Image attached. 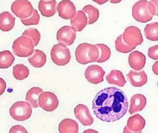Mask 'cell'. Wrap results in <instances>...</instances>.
<instances>
[{
  "label": "cell",
  "mask_w": 158,
  "mask_h": 133,
  "mask_svg": "<svg viewBox=\"0 0 158 133\" xmlns=\"http://www.w3.org/2000/svg\"><path fill=\"white\" fill-rule=\"evenodd\" d=\"M15 60L14 56L10 51H2L0 53V68H9L12 65Z\"/></svg>",
  "instance_id": "obj_26"
},
{
  "label": "cell",
  "mask_w": 158,
  "mask_h": 133,
  "mask_svg": "<svg viewBox=\"0 0 158 133\" xmlns=\"http://www.w3.org/2000/svg\"><path fill=\"white\" fill-rule=\"evenodd\" d=\"M57 8L59 16L64 19H71L76 14L75 6L70 0H63L60 2Z\"/></svg>",
  "instance_id": "obj_13"
},
{
  "label": "cell",
  "mask_w": 158,
  "mask_h": 133,
  "mask_svg": "<svg viewBox=\"0 0 158 133\" xmlns=\"http://www.w3.org/2000/svg\"><path fill=\"white\" fill-rule=\"evenodd\" d=\"M147 104V99L144 95L136 94L133 95L130 99L129 112L130 114L141 111Z\"/></svg>",
  "instance_id": "obj_18"
},
{
  "label": "cell",
  "mask_w": 158,
  "mask_h": 133,
  "mask_svg": "<svg viewBox=\"0 0 158 133\" xmlns=\"http://www.w3.org/2000/svg\"><path fill=\"white\" fill-rule=\"evenodd\" d=\"M22 36L30 38L33 42L35 47L39 44L40 40V34L39 31L37 29L34 28H30L25 30Z\"/></svg>",
  "instance_id": "obj_30"
},
{
  "label": "cell",
  "mask_w": 158,
  "mask_h": 133,
  "mask_svg": "<svg viewBox=\"0 0 158 133\" xmlns=\"http://www.w3.org/2000/svg\"><path fill=\"white\" fill-rule=\"evenodd\" d=\"M13 74L16 79L23 80L29 75V70L24 65L19 64L14 66Z\"/></svg>",
  "instance_id": "obj_27"
},
{
  "label": "cell",
  "mask_w": 158,
  "mask_h": 133,
  "mask_svg": "<svg viewBox=\"0 0 158 133\" xmlns=\"http://www.w3.org/2000/svg\"><path fill=\"white\" fill-rule=\"evenodd\" d=\"M15 17L9 12H4L0 15V28L2 31H9L13 28L15 24Z\"/></svg>",
  "instance_id": "obj_20"
},
{
  "label": "cell",
  "mask_w": 158,
  "mask_h": 133,
  "mask_svg": "<svg viewBox=\"0 0 158 133\" xmlns=\"http://www.w3.org/2000/svg\"><path fill=\"white\" fill-rule=\"evenodd\" d=\"M66 45L63 43H59L54 45L51 53V59L55 64L64 66L70 62L71 53Z\"/></svg>",
  "instance_id": "obj_6"
},
{
  "label": "cell",
  "mask_w": 158,
  "mask_h": 133,
  "mask_svg": "<svg viewBox=\"0 0 158 133\" xmlns=\"http://www.w3.org/2000/svg\"><path fill=\"white\" fill-rule=\"evenodd\" d=\"M34 45L32 40L27 37L22 36L16 39L13 44V53L19 57L30 56L34 51Z\"/></svg>",
  "instance_id": "obj_5"
},
{
  "label": "cell",
  "mask_w": 158,
  "mask_h": 133,
  "mask_svg": "<svg viewBox=\"0 0 158 133\" xmlns=\"http://www.w3.org/2000/svg\"><path fill=\"white\" fill-rule=\"evenodd\" d=\"M107 82L110 84L123 87L126 83V80L123 73L119 70H113L106 76Z\"/></svg>",
  "instance_id": "obj_22"
},
{
  "label": "cell",
  "mask_w": 158,
  "mask_h": 133,
  "mask_svg": "<svg viewBox=\"0 0 158 133\" xmlns=\"http://www.w3.org/2000/svg\"><path fill=\"white\" fill-rule=\"evenodd\" d=\"M146 62V56L139 51L132 52L128 57V63L130 67L137 71L143 69L145 66Z\"/></svg>",
  "instance_id": "obj_15"
},
{
  "label": "cell",
  "mask_w": 158,
  "mask_h": 133,
  "mask_svg": "<svg viewBox=\"0 0 158 133\" xmlns=\"http://www.w3.org/2000/svg\"><path fill=\"white\" fill-rule=\"evenodd\" d=\"M105 74V72L101 66L92 65L86 68L85 75L89 82L93 84H98L103 81Z\"/></svg>",
  "instance_id": "obj_11"
},
{
  "label": "cell",
  "mask_w": 158,
  "mask_h": 133,
  "mask_svg": "<svg viewBox=\"0 0 158 133\" xmlns=\"http://www.w3.org/2000/svg\"><path fill=\"white\" fill-rule=\"evenodd\" d=\"M148 55L153 60H158V45L150 47L148 50Z\"/></svg>",
  "instance_id": "obj_32"
},
{
  "label": "cell",
  "mask_w": 158,
  "mask_h": 133,
  "mask_svg": "<svg viewBox=\"0 0 158 133\" xmlns=\"http://www.w3.org/2000/svg\"><path fill=\"white\" fill-rule=\"evenodd\" d=\"M75 56L78 63L85 65L97 62L99 56V51L96 45L82 43L77 47Z\"/></svg>",
  "instance_id": "obj_4"
},
{
  "label": "cell",
  "mask_w": 158,
  "mask_h": 133,
  "mask_svg": "<svg viewBox=\"0 0 158 133\" xmlns=\"http://www.w3.org/2000/svg\"><path fill=\"white\" fill-rule=\"evenodd\" d=\"M76 31L73 27L64 26L61 28L57 32V41L67 46H70L74 42L76 37Z\"/></svg>",
  "instance_id": "obj_12"
},
{
  "label": "cell",
  "mask_w": 158,
  "mask_h": 133,
  "mask_svg": "<svg viewBox=\"0 0 158 133\" xmlns=\"http://www.w3.org/2000/svg\"><path fill=\"white\" fill-rule=\"evenodd\" d=\"M96 45L99 51V56L97 60V62H104L109 60L111 55V51L109 47L104 44H97Z\"/></svg>",
  "instance_id": "obj_29"
},
{
  "label": "cell",
  "mask_w": 158,
  "mask_h": 133,
  "mask_svg": "<svg viewBox=\"0 0 158 133\" xmlns=\"http://www.w3.org/2000/svg\"><path fill=\"white\" fill-rule=\"evenodd\" d=\"M88 19L83 11L77 12L75 15L71 19V24L76 31H81L88 24Z\"/></svg>",
  "instance_id": "obj_19"
},
{
  "label": "cell",
  "mask_w": 158,
  "mask_h": 133,
  "mask_svg": "<svg viewBox=\"0 0 158 133\" xmlns=\"http://www.w3.org/2000/svg\"><path fill=\"white\" fill-rule=\"evenodd\" d=\"M146 121L140 115L137 114L128 118L127 125L124 128L125 133H140L145 127Z\"/></svg>",
  "instance_id": "obj_10"
},
{
  "label": "cell",
  "mask_w": 158,
  "mask_h": 133,
  "mask_svg": "<svg viewBox=\"0 0 158 133\" xmlns=\"http://www.w3.org/2000/svg\"><path fill=\"white\" fill-rule=\"evenodd\" d=\"M11 9L17 17L24 19L31 16L34 9L28 0H16L12 4Z\"/></svg>",
  "instance_id": "obj_8"
},
{
  "label": "cell",
  "mask_w": 158,
  "mask_h": 133,
  "mask_svg": "<svg viewBox=\"0 0 158 133\" xmlns=\"http://www.w3.org/2000/svg\"><path fill=\"white\" fill-rule=\"evenodd\" d=\"M6 87V83L5 81L1 78V95H2L5 91Z\"/></svg>",
  "instance_id": "obj_34"
},
{
  "label": "cell",
  "mask_w": 158,
  "mask_h": 133,
  "mask_svg": "<svg viewBox=\"0 0 158 133\" xmlns=\"http://www.w3.org/2000/svg\"><path fill=\"white\" fill-rule=\"evenodd\" d=\"M28 61L35 67H41L47 62L46 54L42 51L35 50L33 54L28 57Z\"/></svg>",
  "instance_id": "obj_21"
},
{
  "label": "cell",
  "mask_w": 158,
  "mask_h": 133,
  "mask_svg": "<svg viewBox=\"0 0 158 133\" xmlns=\"http://www.w3.org/2000/svg\"><path fill=\"white\" fill-rule=\"evenodd\" d=\"M40 17L39 14L37 10L34 9L33 14L29 17L24 19H21L22 23L25 26H31V25H38L39 23Z\"/></svg>",
  "instance_id": "obj_31"
},
{
  "label": "cell",
  "mask_w": 158,
  "mask_h": 133,
  "mask_svg": "<svg viewBox=\"0 0 158 133\" xmlns=\"http://www.w3.org/2000/svg\"></svg>",
  "instance_id": "obj_39"
},
{
  "label": "cell",
  "mask_w": 158,
  "mask_h": 133,
  "mask_svg": "<svg viewBox=\"0 0 158 133\" xmlns=\"http://www.w3.org/2000/svg\"><path fill=\"white\" fill-rule=\"evenodd\" d=\"M39 104L45 111L52 112L57 109L59 101L57 96L53 92L45 91L40 95Z\"/></svg>",
  "instance_id": "obj_9"
},
{
  "label": "cell",
  "mask_w": 158,
  "mask_h": 133,
  "mask_svg": "<svg viewBox=\"0 0 158 133\" xmlns=\"http://www.w3.org/2000/svg\"><path fill=\"white\" fill-rule=\"evenodd\" d=\"M122 0H110V2L112 3L116 4L120 2Z\"/></svg>",
  "instance_id": "obj_38"
},
{
  "label": "cell",
  "mask_w": 158,
  "mask_h": 133,
  "mask_svg": "<svg viewBox=\"0 0 158 133\" xmlns=\"http://www.w3.org/2000/svg\"><path fill=\"white\" fill-rule=\"evenodd\" d=\"M92 1L97 3L98 4L102 5L107 2L109 0H92Z\"/></svg>",
  "instance_id": "obj_37"
},
{
  "label": "cell",
  "mask_w": 158,
  "mask_h": 133,
  "mask_svg": "<svg viewBox=\"0 0 158 133\" xmlns=\"http://www.w3.org/2000/svg\"><path fill=\"white\" fill-rule=\"evenodd\" d=\"M155 15L153 4L146 0H140L135 4L132 8V15L138 22L147 23Z\"/></svg>",
  "instance_id": "obj_3"
},
{
  "label": "cell",
  "mask_w": 158,
  "mask_h": 133,
  "mask_svg": "<svg viewBox=\"0 0 158 133\" xmlns=\"http://www.w3.org/2000/svg\"><path fill=\"white\" fill-rule=\"evenodd\" d=\"M143 42V37L139 29L135 26H130L127 27L123 33L116 39L115 49L119 52L127 53L135 49Z\"/></svg>",
  "instance_id": "obj_2"
},
{
  "label": "cell",
  "mask_w": 158,
  "mask_h": 133,
  "mask_svg": "<svg viewBox=\"0 0 158 133\" xmlns=\"http://www.w3.org/2000/svg\"><path fill=\"white\" fill-rule=\"evenodd\" d=\"M88 16V25H91L98 20L99 15V10L91 5L85 6L82 9Z\"/></svg>",
  "instance_id": "obj_28"
},
{
  "label": "cell",
  "mask_w": 158,
  "mask_h": 133,
  "mask_svg": "<svg viewBox=\"0 0 158 133\" xmlns=\"http://www.w3.org/2000/svg\"><path fill=\"white\" fill-rule=\"evenodd\" d=\"M56 0H40L39 3V9L42 16L50 17L57 12Z\"/></svg>",
  "instance_id": "obj_17"
},
{
  "label": "cell",
  "mask_w": 158,
  "mask_h": 133,
  "mask_svg": "<svg viewBox=\"0 0 158 133\" xmlns=\"http://www.w3.org/2000/svg\"><path fill=\"white\" fill-rule=\"evenodd\" d=\"M11 117L17 121H24L30 118L32 109L30 103L25 101H18L13 104L10 110Z\"/></svg>",
  "instance_id": "obj_7"
},
{
  "label": "cell",
  "mask_w": 158,
  "mask_h": 133,
  "mask_svg": "<svg viewBox=\"0 0 158 133\" xmlns=\"http://www.w3.org/2000/svg\"><path fill=\"white\" fill-rule=\"evenodd\" d=\"M43 92V90L38 87H34L30 89L26 94V100L29 103L33 108L39 106V99L40 95Z\"/></svg>",
  "instance_id": "obj_24"
},
{
  "label": "cell",
  "mask_w": 158,
  "mask_h": 133,
  "mask_svg": "<svg viewBox=\"0 0 158 133\" xmlns=\"http://www.w3.org/2000/svg\"><path fill=\"white\" fill-rule=\"evenodd\" d=\"M128 107V100L124 92L115 87L100 91L92 102L94 114L107 123L120 120L126 113Z\"/></svg>",
  "instance_id": "obj_1"
},
{
  "label": "cell",
  "mask_w": 158,
  "mask_h": 133,
  "mask_svg": "<svg viewBox=\"0 0 158 133\" xmlns=\"http://www.w3.org/2000/svg\"><path fill=\"white\" fill-rule=\"evenodd\" d=\"M152 70L155 75H158V61L155 62L152 65Z\"/></svg>",
  "instance_id": "obj_35"
},
{
  "label": "cell",
  "mask_w": 158,
  "mask_h": 133,
  "mask_svg": "<svg viewBox=\"0 0 158 133\" xmlns=\"http://www.w3.org/2000/svg\"><path fill=\"white\" fill-rule=\"evenodd\" d=\"M145 37L152 41H158V23L153 22L148 24L144 30Z\"/></svg>",
  "instance_id": "obj_25"
},
{
  "label": "cell",
  "mask_w": 158,
  "mask_h": 133,
  "mask_svg": "<svg viewBox=\"0 0 158 133\" xmlns=\"http://www.w3.org/2000/svg\"><path fill=\"white\" fill-rule=\"evenodd\" d=\"M151 2L153 4L155 7V15L158 16V0H151Z\"/></svg>",
  "instance_id": "obj_36"
},
{
  "label": "cell",
  "mask_w": 158,
  "mask_h": 133,
  "mask_svg": "<svg viewBox=\"0 0 158 133\" xmlns=\"http://www.w3.org/2000/svg\"><path fill=\"white\" fill-rule=\"evenodd\" d=\"M59 130L60 133H77L78 132V123L73 119L66 118L60 123Z\"/></svg>",
  "instance_id": "obj_23"
},
{
  "label": "cell",
  "mask_w": 158,
  "mask_h": 133,
  "mask_svg": "<svg viewBox=\"0 0 158 133\" xmlns=\"http://www.w3.org/2000/svg\"><path fill=\"white\" fill-rule=\"evenodd\" d=\"M10 133H27L26 128L21 125H15L12 127L10 131Z\"/></svg>",
  "instance_id": "obj_33"
},
{
  "label": "cell",
  "mask_w": 158,
  "mask_h": 133,
  "mask_svg": "<svg viewBox=\"0 0 158 133\" xmlns=\"http://www.w3.org/2000/svg\"><path fill=\"white\" fill-rule=\"evenodd\" d=\"M76 118L84 126H90L94 122V119L90 115L87 106L79 104L74 110Z\"/></svg>",
  "instance_id": "obj_14"
},
{
  "label": "cell",
  "mask_w": 158,
  "mask_h": 133,
  "mask_svg": "<svg viewBox=\"0 0 158 133\" xmlns=\"http://www.w3.org/2000/svg\"><path fill=\"white\" fill-rule=\"evenodd\" d=\"M127 77L131 85L136 87H142L148 81L147 74L143 70L139 72L131 70L127 75Z\"/></svg>",
  "instance_id": "obj_16"
}]
</instances>
